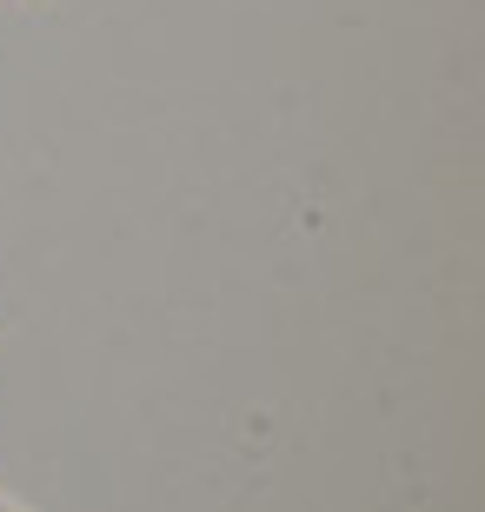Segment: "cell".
I'll use <instances>...</instances> for the list:
<instances>
[{"label": "cell", "mask_w": 485, "mask_h": 512, "mask_svg": "<svg viewBox=\"0 0 485 512\" xmlns=\"http://www.w3.org/2000/svg\"><path fill=\"white\" fill-rule=\"evenodd\" d=\"M0 512H14V506H7V499H0Z\"/></svg>", "instance_id": "obj_1"}]
</instances>
